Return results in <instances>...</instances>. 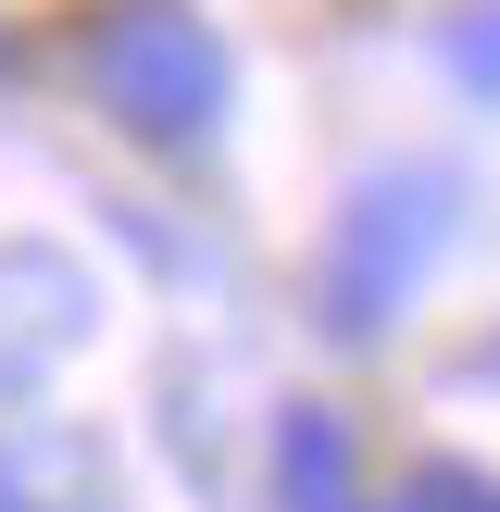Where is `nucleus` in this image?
I'll list each match as a JSON object with an SVG mask.
<instances>
[{"label": "nucleus", "mask_w": 500, "mask_h": 512, "mask_svg": "<svg viewBox=\"0 0 500 512\" xmlns=\"http://www.w3.org/2000/svg\"><path fill=\"white\" fill-rule=\"evenodd\" d=\"M88 88H100V113L138 125V138H213V113H225V38L188 13V0H100Z\"/></svg>", "instance_id": "1"}, {"label": "nucleus", "mask_w": 500, "mask_h": 512, "mask_svg": "<svg viewBox=\"0 0 500 512\" xmlns=\"http://www.w3.org/2000/svg\"><path fill=\"white\" fill-rule=\"evenodd\" d=\"M450 225H463V188L425 163H388L350 188L338 213V250H325V325L338 338H375V325H400V300L425 288V263L450 250Z\"/></svg>", "instance_id": "2"}, {"label": "nucleus", "mask_w": 500, "mask_h": 512, "mask_svg": "<svg viewBox=\"0 0 500 512\" xmlns=\"http://www.w3.org/2000/svg\"><path fill=\"white\" fill-rule=\"evenodd\" d=\"M275 500H288V512H338L350 500V425L338 413L300 400V413L275 425Z\"/></svg>", "instance_id": "3"}, {"label": "nucleus", "mask_w": 500, "mask_h": 512, "mask_svg": "<svg viewBox=\"0 0 500 512\" xmlns=\"http://www.w3.org/2000/svg\"><path fill=\"white\" fill-rule=\"evenodd\" d=\"M438 63H450V75H463V88H475V100H500V0H475V13H463V25H450V38H438Z\"/></svg>", "instance_id": "4"}, {"label": "nucleus", "mask_w": 500, "mask_h": 512, "mask_svg": "<svg viewBox=\"0 0 500 512\" xmlns=\"http://www.w3.org/2000/svg\"><path fill=\"white\" fill-rule=\"evenodd\" d=\"M413 512H500V475H475V463H425V475H413Z\"/></svg>", "instance_id": "5"}, {"label": "nucleus", "mask_w": 500, "mask_h": 512, "mask_svg": "<svg viewBox=\"0 0 500 512\" xmlns=\"http://www.w3.org/2000/svg\"><path fill=\"white\" fill-rule=\"evenodd\" d=\"M0 512H88V500H38V488H25L13 463H0Z\"/></svg>", "instance_id": "6"}]
</instances>
